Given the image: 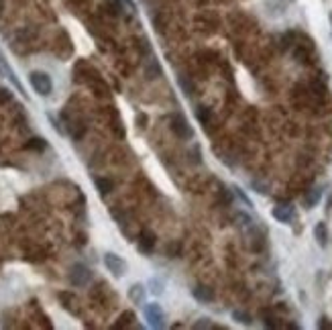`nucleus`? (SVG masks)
<instances>
[{"instance_id":"nucleus-5","label":"nucleus","mask_w":332,"mask_h":330,"mask_svg":"<svg viewBox=\"0 0 332 330\" xmlns=\"http://www.w3.org/2000/svg\"><path fill=\"white\" fill-rule=\"evenodd\" d=\"M171 131L179 137V139H192V129L188 124V120L181 114L171 116Z\"/></svg>"},{"instance_id":"nucleus-22","label":"nucleus","mask_w":332,"mask_h":330,"mask_svg":"<svg viewBox=\"0 0 332 330\" xmlns=\"http://www.w3.org/2000/svg\"><path fill=\"white\" fill-rule=\"evenodd\" d=\"M326 320H328V318H322V320L318 322V328H332V324L330 322H326Z\"/></svg>"},{"instance_id":"nucleus-6","label":"nucleus","mask_w":332,"mask_h":330,"mask_svg":"<svg viewBox=\"0 0 332 330\" xmlns=\"http://www.w3.org/2000/svg\"><path fill=\"white\" fill-rule=\"evenodd\" d=\"M137 245H139V251L141 253H145V255L153 253V249H155V234L151 230H143L139 234V243Z\"/></svg>"},{"instance_id":"nucleus-23","label":"nucleus","mask_w":332,"mask_h":330,"mask_svg":"<svg viewBox=\"0 0 332 330\" xmlns=\"http://www.w3.org/2000/svg\"><path fill=\"white\" fill-rule=\"evenodd\" d=\"M0 12H2V0H0Z\"/></svg>"},{"instance_id":"nucleus-17","label":"nucleus","mask_w":332,"mask_h":330,"mask_svg":"<svg viewBox=\"0 0 332 330\" xmlns=\"http://www.w3.org/2000/svg\"><path fill=\"white\" fill-rule=\"evenodd\" d=\"M133 318H135V314H133V312H124V314L120 316V322H118V324H114V328H124V326H128Z\"/></svg>"},{"instance_id":"nucleus-11","label":"nucleus","mask_w":332,"mask_h":330,"mask_svg":"<svg viewBox=\"0 0 332 330\" xmlns=\"http://www.w3.org/2000/svg\"><path fill=\"white\" fill-rule=\"evenodd\" d=\"M322 198V188H312L306 196H304V206L306 208H314Z\"/></svg>"},{"instance_id":"nucleus-3","label":"nucleus","mask_w":332,"mask_h":330,"mask_svg":"<svg viewBox=\"0 0 332 330\" xmlns=\"http://www.w3.org/2000/svg\"><path fill=\"white\" fill-rule=\"evenodd\" d=\"M90 279H92V271L86 265H82V263L71 265V269H69V281H71V285L84 287V285H88Z\"/></svg>"},{"instance_id":"nucleus-15","label":"nucleus","mask_w":332,"mask_h":330,"mask_svg":"<svg viewBox=\"0 0 332 330\" xmlns=\"http://www.w3.org/2000/svg\"><path fill=\"white\" fill-rule=\"evenodd\" d=\"M163 279H157V277H151L149 279V289H151V294H155V296H161L163 294Z\"/></svg>"},{"instance_id":"nucleus-24","label":"nucleus","mask_w":332,"mask_h":330,"mask_svg":"<svg viewBox=\"0 0 332 330\" xmlns=\"http://www.w3.org/2000/svg\"><path fill=\"white\" fill-rule=\"evenodd\" d=\"M330 27H332V12H330Z\"/></svg>"},{"instance_id":"nucleus-14","label":"nucleus","mask_w":332,"mask_h":330,"mask_svg":"<svg viewBox=\"0 0 332 330\" xmlns=\"http://www.w3.org/2000/svg\"><path fill=\"white\" fill-rule=\"evenodd\" d=\"M47 147V143H45V139H41V137H33L29 143H27V149H31V151H43Z\"/></svg>"},{"instance_id":"nucleus-16","label":"nucleus","mask_w":332,"mask_h":330,"mask_svg":"<svg viewBox=\"0 0 332 330\" xmlns=\"http://www.w3.org/2000/svg\"><path fill=\"white\" fill-rule=\"evenodd\" d=\"M232 318H234L236 322H241V324H247V326L251 324V316H249L247 312H243V310H234V312H232Z\"/></svg>"},{"instance_id":"nucleus-8","label":"nucleus","mask_w":332,"mask_h":330,"mask_svg":"<svg viewBox=\"0 0 332 330\" xmlns=\"http://www.w3.org/2000/svg\"><path fill=\"white\" fill-rule=\"evenodd\" d=\"M192 294H194V298H196L198 302H202V304H210V302H214V298H216L214 289L208 287V285H196V287L192 289Z\"/></svg>"},{"instance_id":"nucleus-1","label":"nucleus","mask_w":332,"mask_h":330,"mask_svg":"<svg viewBox=\"0 0 332 330\" xmlns=\"http://www.w3.org/2000/svg\"><path fill=\"white\" fill-rule=\"evenodd\" d=\"M29 82H31L33 90H35L39 96H49L51 90H53V82H51V78H49L45 71H33V74L29 76Z\"/></svg>"},{"instance_id":"nucleus-9","label":"nucleus","mask_w":332,"mask_h":330,"mask_svg":"<svg viewBox=\"0 0 332 330\" xmlns=\"http://www.w3.org/2000/svg\"><path fill=\"white\" fill-rule=\"evenodd\" d=\"M128 300L133 302V304H145V287L141 285V283H135V285H131L128 287Z\"/></svg>"},{"instance_id":"nucleus-4","label":"nucleus","mask_w":332,"mask_h":330,"mask_svg":"<svg viewBox=\"0 0 332 330\" xmlns=\"http://www.w3.org/2000/svg\"><path fill=\"white\" fill-rule=\"evenodd\" d=\"M104 265H106V269H108L114 277H122V275L126 273V263H124V259H122L120 255H116V253H104Z\"/></svg>"},{"instance_id":"nucleus-13","label":"nucleus","mask_w":332,"mask_h":330,"mask_svg":"<svg viewBox=\"0 0 332 330\" xmlns=\"http://www.w3.org/2000/svg\"><path fill=\"white\" fill-rule=\"evenodd\" d=\"M145 76H147V80H155V78H159V76H161V67H159V63H157V61H151V63L145 67Z\"/></svg>"},{"instance_id":"nucleus-21","label":"nucleus","mask_w":332,"mask_h":330,"mask_svg":"<svg viewBox=\"0 0 332 330\" xmlns=\"http://www.w3.org/2000/svg\"><path fill=\"white\" fill-rule=\"evenodd\" d=\"M234 194H236V196H238V198H241V200H243V202H245V204H247L249 208L253 206V204H251V200H249V198L245 196V192H243V190H238V188H234Z\"/></svg>"},{"instance_id":"nucleus-2","label":"nucleus","mask_w":332,"mask_h":330,"mask_svg":"<svg viewBox=\"0 0 332 330\" xmlns=\"http://www.w3.org/2000/svg\"><path fill=\"white\" fill-rule=\"evenodd\" d=\"M145 320L151 328H165V312L159 304H145Z\"/></svg>"},{"instance_id":"nucleus-7","label":"nucleus","mask_w":332,"mask_h":330,"mask_svg":"<svg viewBox=\"0 0 332 330\" xmlns=\"http://www.w3.org/2000/svg\"><path fill=\"white\" fill-rule=\"evenodd\" d=\"M271 214H273V218L279 220V222H291L293 216H296V212H293V206H289V204H277L275 208L271 210Z\"/></svg>"},{"instance_id":"nucleus-20","label":"nucleus","mask_w":332,"mask_h":330,"mask_svg":"<svg viewBox=\"0 0 332 330\" xmlns=\"http://www.w3.org/2000/svg\"><path fill=\"white\" fill-rule=\"evenodd\" d=\"M194 328H198V330H204V328H214L212 326V322H210V318H200L196 324H194Z\"/></svg>"},{"instance_id":"nucleus-12","label":"nucleus","mask_w":332,"mask_h":330,"mask_svg":"<svg viewBox=\"0 0 332 330\" xmlns=\"http://www.w3.org/2000/svg\"><path fill=\"white\" fill-rule=\"evenodd\" d=\"M96 190L102 194V196H106V194H110L112 190H114V181L108 179V177H96Z\"/></svg>"},{"instance_id":"nucleus-10","label":"nucleus","mask_w":332,"mask_h":330,"mask_svg":"<svg viewBox=\"0 0 332 330\" xmlns=\"http://www.w3.org/2000/svg\"><path fill=\"white\" fill-rule=\"evenodd\" d=\"M314 239H316V243H318L320 247H326V245H328V228H326L324 222H318V224L314 226Z\"/></svg>"},{"instance_id":"nucleus-18","label":"nucleus","mask_w":332,"mask_h":330,"mask_svg":"<svg viewBox=\"0 0 332 330\" xmlns=\"http://www.w3.org/2000/svg\"><path fill=\"white\" fill-rule=\"evenodd\" d=\"M196 114H198V120H200V122H204V124H206V122L210 120V116H212V114H210V110H206L204 106H200Z\"/></svg>"},{"instance_id":"nucleus-19","label":"nucleus","mask_w":332,"mask_h":330,"mask_svg":"<svg viewBox=\"0 0 332 330\" xmlns=\"http://www.w3.org/2000/svg\"><path fill=\"white\" fill-rule=\"evenodd\" d=\"M12 100V92L6 88H0V104H8Z\"/></svg>"}]
</instances>
